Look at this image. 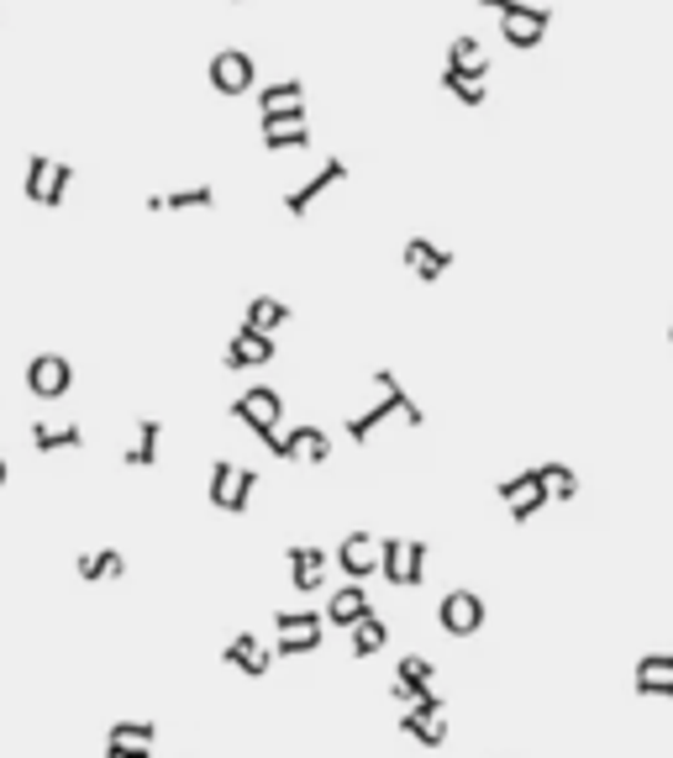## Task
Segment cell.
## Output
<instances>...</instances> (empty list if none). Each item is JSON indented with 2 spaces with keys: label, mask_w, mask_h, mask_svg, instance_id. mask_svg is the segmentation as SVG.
<instances>
[{
  "label": "cell",
  "mask_w": 673,
  "mask_h": 758,
  "mask_svg": "<svg viewBox=\"0 0 673 758\" xmlns=\"http://www.w3.org/2000/svg\"><path fill=\"white\" fill-rule=\"evenodd\" d=\"M274 459H284V463H327L332 459V438L321 432L317 421H295L290 432H279Z\"/></svg>",
  "instance_id": "cell-6"
},
{
  "label": "cell",
  "mask_w": 673,
  "mask_h": 758,
  "mask_svg": "<svg viewBox=\"0 0 673 758\" xmlns=\"http://www.w3.org/2000/svg\"><path fill=\"white\" fill-rule=\"evenodd\" d=\"M379 559H384V542H374L369 532H348V538H342V548H336V563H342V575L358 579V585L374 575Z\"/></svg>",
  "instance_id": "cell-17"
},
{
  "label": "cell",
  "mask_w": 673,
  "mask_h": 758,
  "mask_svg": "<svg viewBox=\"0 0 673 758\" xmlns=\"http://www.w3.org/2000/svg\"><path fill=\"white\" fill-rule=\"evenodd\" d=\"M500 500H505L511 521H526V517H536L542 506H553V500H548V485H542V475H536V463L526 469V475L505 479V485H500Z\"/></svg>",
  "instance_id": "cell-10"
},
{
  "label": "cell",
  "mask_w": 673,
  "mask_h": 758,
  "mask_svg": "<svg viewBox=\"0 0 673 758\" xmlns=\"http://www.w3.org/2000/svg\"><path fill=\"white\" fill-rule=\"evenodd\" d=\"M327 553L321 548H290V579H295L300 596H317L321 585H327Z\"/></svg>",
  "instance_id": "cell-21"
},
{
  "label": "cell",
  "mask_w": 673,
  "mask_h": 758,
  "mask_svg": "<svg viewBox=\"0 0 673 758\" xmlns=\"http://www.w3.org/2000/svg\"><path fill=\"white\" fill-rule=\"evenodd\" d=\"M27 390L38 400H63L74 390V363L63 359V353H38V359L27 363Z\"/></svg>",
  "instance_id": "cell-8"
},
{
  "label": "cell",
  "mask_w": 673,
  "mask_h": 758,
  "mask_svg": "<svg viewBox=\"0 0 673 758\" xmlns=\"http://www.w3.org/2000/svg\"><path fill=\"white\" fill-rule=\"evenodd\" d=\"M348 642H353V659H374L390 642V627H384V617H363L358 627H348Z\"/></svg>",
  "instance_id": "cell-28"
},
{
  "label": "cell",
  "mask_w": 673,
  "mask_h": 758,
  "mask_svg": "<svg viewBox=\"0 0 673 758\" xmlns=\"http://www.w3.org/2000/svg\"><path fill=\"white\" fill-rule=\"evenodd\" d=\"M379 575L390 579L395 590H416L421 579H426V542L384 538V559H379Z\"/></svg>",
  "instance_id": "cell-4"
},
{
  "label": "cell",
  "mask_w": 673,
  "mask_h": 758,
  "mask_svg": "<svg viewBox=\"0 0 673 758\" xmlns=\"http://www.w3.org/2000/svg\"><path fill=\"white\" fill-rule=\"evenodd\" d=\"M153 738H159L153 721H117V727L106 732V748H138V754H153Z\"/></svg>",
  "instance_id": "cell-30"
},
{
  "label": "cell",
  "mask_w": 673,
  "mask_h": 758,
  "mask_svg": "<svg viewBox=\"0 0 673 758\" xmlns=\"http://www.w3.org/2000/svg\"><path fill=\"white\" fill-rule=\"evenodd\" d=\"M232 6H242V0H232Z\"/></svg>",
  "instance_id": "cell-37"
},
{
  "label": "cell",
  "mask_w": 673,
  "mask_h": 758,
  "mask_svg": "<svg viewBox=\"0 0 673 758\" xmlns=\"http://www.w3.org/2000/svg\"><path fill=\"white\" fill-rule=\"evenodd\" d=\"M258 111L263 121H305V84L300 80H279L258 90Z\"/></svg>",
  "instance_id": "cell-15"
},
{
  "label": "cell",
  "mask_w": 673,
  "mask_h": 758,
  "mask_svg": "<svg viewBox=\"0 0 673 758\" xmlns=\"http://www.w3.org/2000/svg\"><path fill=\"white\" fill-rule=\"evenodd\" d=\"M6 475H11V469H6V459H0V485H6Z\"/></svg>",
  "instance_id": "cell-36"
},
{
  "label": "cell",
  "mask_w": 673,
  "mask_h": 758,
  "mask_svg": "<svg viewBox=\"0 0 673 758\" xmlns=\"http://www.w3.org/2000/svg\"><path fill=\"white\" fill-rule=\"evenodd\" d=\"M342 180H348V163H342V159H327L317 174H311V180L300 184V190H290V196H284V211H290V217H305V211H311V206H317V200L327 196L332 184H342Z\"/></svg>",
  "instance_id": "cell-18"
},
{
  "label": "cell",
  "mask_w": 673,
  "mask_h": 758,
  "mask_svg": "<svg viewBox=\"0 0 673 758\" xmlns=\"http://www.w3.org/2000/svg\"><path fill=\"white\" fill-rule=\"evenodd\" d=\"M211 206H217L211 184H190V190H169L163 196V211H211Z\"/></svg>",
  "instance_id": "cell-34"
},
{
  "label": "cell",
  "mask_w": 673,
  "mask_h": 758,
  "mask_svg": "<svg viewBox=\"0 0 673 758\" xmlns=\"http://www.w3.org/2000/svg\"><path fill=\"white\" fill-rule=\"evenodd\" d=\"M442 90L453 100H463V106H484V96H490V84L479 80V74H458L448 63H442Z\"/></svg>",
  "instance_id": "cell-33"
},
{
  "label": "cell",
  "mask_w": 673,
  "mask_h": 758,
  "mask_svg": "<svg viewBox=\"0 0 673 758\" xmlns=\"http://www.w3.org/2000/svg\"><path fill=\"white\" fill-rule=\"evenodd\" d=\"M305 142H311L305 121H263V148L269 153H290V148H305Z\"/></svg>",
  "instance_id": "cell-29"
},
{
  "label": "cell",
  "mask_w": 673,
  "mask_h": 758,
  "mask_svg": "<svg viewBox=\"0 0 673 758\" xmlns=\"http://www.w3.org/2000/svg\"><path fill=\"white\" fill-rule=\"evenodd\" d=\"M269 359H274V338L253 332V327H238V338L227 342V353H221L227 369H258V363H269Z\"/></svg>",
  "instance_id": "cell-19"
},
{
  "label": "cell",
  "mask_w": 673,
  "mask_h": 758,
  "mask_svg": "<svg viewBox=\"0 0 673 758\" xmlns=\"http://www.w3.org/2000/svg\"><path fill=\"white\" fill-rule=\"evenodd\" d=\"M232 417H238L253 438H263V432H274V421H284V396L269 390V385H248V390L232 400Z\"/></svg>",
  "instance_id": "cell-5"
},
{
  "label": "cell",
  "mask_w": 673,
  "mask_h": 758,
  "mask_svg": "<svg viewBox=\"0 0 673 758\" xmlns=\"http://www.w3.org/2000/svg\"><path fill=\"white\" fill-rule=\"evenodd\" d=\"M106 758H153V754H138V748H106Z\"/></svg>",
  "instance_id": "cell-35"
},
{
  "label": "cell",
  "mask_w": 673,
  "mask_h": 758,
  "mask_svg": "<svg viewBox=\"0 0 673 758\" xmlns=\"http://www.w3.org/2000/svg\"><path fill=\"white\" fill-rule=\"evenodd\" d=\"M258 469H242V463H217L211 469V506H221V511H248Z\"/></svg>",
  "instance_id": "cell-7"
},
{
  "label": "cell",
  "mask_w": 673,
  "mask_h": 758,
  "mask_svg": "<svg viewBox=\"0 0 673 758\" xmlns=\"http://www.w3.org/2000/svg\"><path fill=\"white\" fill-rule=\"evenodd\" d=\"M374 385H379V396H384V400H379L374 411H363V417H353V421H348V438H353V442L374 438V427H379V421H390V417H405V421H411V427H421V421H426V411H421L416 400H411V396H405V390H400V379L390 375V369H379V375H374Z\"/></svg>",
  "instance_id": "cell-1"
},
{
  "label": "cell",
  "mask_w": 673,
  "mask_h": 758,
  "mask_svg": "<svg viewBox=\"0 0 673 758\" xmlns=\"http://www.w3.org/2000/svg\"><path fill=\"white\" fill-rule=\"evenodd\" d=\"M432 675H436V664L426 659V654H405V659L395 664L390 696H395L400 706H416L421 696H432Z\"/></svg>",
  "instance_id": "cell-13"
},
{
  "label": "cell",
  "mask_w": 673,
  "mask_h": 758,
  "mask_svg": "<svg viewBox=\"0 0 673 758\" xmlns=\"http://www.w3.org/2000/svg\"><path fill=\"white\" fill-rule=\"evenodd\" d=\"M363 617H374V606H369V590H363L358 579H348L342 590H332V600H327V621H332V627H358Z\"/></svg>",
  "instance_id": "cell-20"
},
{
  "label": "cell",
  "mask_w": 673,
  "mask_h": 758,
  "mask_svg": "<svg viewBox=\"0 0 673 758\" xmlns=\"http://www.w3.org/2000/svg\"><path fill=\"white\" fill-rule=\"evenodd\" d=\"M479 6H490L500 11V38L511 42V48H536V42L548 38V27H553V11L548 6H526V0H479Z\"/></svg>",
  "instance_id": "cell-2"
},
{
  "label": "cell",
  "mask_w": 673,
  "mask_h": 758,
  "mask_svg": "<svg viewBox=\"0 0 673 758\" xmlns=\"http://www.w3.org/2000/svg\"><path fill=\"white\" fill-rule=\"evenodd\" d=\"M32 448H38V453L84 448V427L80 421H32Z\"/></svg>",
  "instance_id": "cell-23"
},
{
  "label": "cell",
  "mask_w": 673,
  "mask_h": 758,
  "mask_svg": "<svg viewBox=\"0 0 673 758\" xmlns=\"http://www.w3.org/2000/svg\"><path fill=\"white\" fill-rule=\"evenodd\" d=\"M159 442H163V421H138V442L127 448V459L132 469H153L159 463Z\"/></svg>",
  "instance_id": "cell-27"
},
{
  "label": "cell",
  "mask_w": 673,
  "mask_h": 758,
  "mask_svg": "<svg viewBox=\"0 0 673 758\" xmlns=\"http://www.w3.org/2000/svg\"><path fill=\"white\" fill-rule=\"evenodd\" d=\"M48 180H53V159H48V153H32L27 169H21V196L32 200V206H48Z\"/></svg>",
  "instance_id": "cell-31"
},
{
  "label": "cell",
  "mask_w": 673,
  "mask_h": 758,
  "mask_svg": "<svg viewBox=\"0 0 673 758\" xmlns=\"http://www.w3.org/2000/svg\"><path fill=\"white\" fill-rule=\"evenodd\" d=\"M636 696H669L673 700V654H647L636 664V679H632Z\"/></svg>",
  "instance_id": "cell-22"
},
{
  "label": "cell",
  "mask_w": 673,
  "mask_h": 758,
  "mask_svg": "<svg viewBox=\"0 0 673 758\" xmlns=\"http://www.w3.org/2000/svg\"><path fill=\"white\" fill-rule=\"evenodd\" d=\"M669 338H673V332H669Z\"/></svg>",
  "instance_id": "cell-38"
},
{
  "label": "cell",
  "mask_w": 673,
  "mask_h": 758,
  "mask_svg": "<svg viewBox=\"0 0 673 758\" xmlns=\"http://www.w3.org/2000/svg\"><path fill=\"white\" fill-rule=\"evenodd\" d=\"M274 654L279 659H295V654H317L321 648V627H327V611H274Z\"/></svg>",
  "instance_id": "cell-3"
},
{
  "label": "cell",
  "mask_w": 673,
  "mask_h": 758,
  "mask_svg": "<svg viewBox=\"0 0 673 758\" xmlns=\"http://www.w3.org/2000/svg\"><path fill=\"white\" fill-rule=\"evenodd\" d=\"M536 475L548 485V500H553V506H569V500L579 496V475L569 463H536Z\"/></svg>",
  "instance_id": "cell-32"
},
{
  "label": "cell",
  "mask_w": 673,
  "mask_h": 758,
  "mask_svg": "<svg viewBox=\"0 0 673 758\" xmlns=\"http://www.w3.org/2000/svg\"><path fill=\"white\" fill-rule=\"evenodd\" d=\"M205 74H211V90H217V96H248V90H253V59H248L242 48H221Z\"/></svg>",
  "instance_id": "cell-11"
},
{
  "label": "cell",
  "mask_w": 673,
  "mask_h": 758,
  "mask_svg": "<svg viewBox=\"0 0 673 758\" xmlns=\"http://www.w3.org/2000/svg\"><path fill=\"white\" fill-rule=\"evenodd\" d=\"M221 659L232 664V669H238V675H248V679H263L269 675V669H274V648H269V642L258 638V632H232V642H227V654H221Z\"/></svg>",
  "instance_id": "cell-12"
},
{
  "label": "cell",
  "mask_w": 673,
  "mask_h": 758,
  "mask_svg": "<svg viewBox=\"0 0 673 758\" xmlns=\"http://www.w3.org/2000/svg\"><path fill=\"white\" fill-rule=\"evenodd\" d=\"M400 732H411V738H421L426 748H442L448 742V717H442V696H421L405 717H400Z\"/></svg>",
  "instance_id": "cell-14"
},
{
  "label": "cell",
  "mask_w": 673,
  "mask_h": 758,
  "mask_svg": "<svg viewBox=\"0 0 673 758\" xmlns=\"http://www.w3.org/2000/svg\"><path fill=\"white\" fill-rule=\"evenodd\" d=\"M400 263H405L416 280L432 285V280H442V275L453 269V253H448V248H436L432 238H405V248H400Z\"/></svg>",
  "instance_id": "cell-16"
},
{
  "label": "cell",
  "mask_w": 673,
  "mask_h": 758,
  "mask_svg": "<svg viewBox=\"0 0 673 758\" xmlns=\"http://www.w3.org/2000/svg\"><path fill=\"white\" fill-rule=\"evenodd\" d=\"M436 621H442V632H453V638H474L479 627H484V596H479V590H448L442 606H436Z\"/></svg>",
  "instance_id": "cell-9"
},
{
  "label": "cell",
  "mask_w": 673,
  "mask_h": 758,
  "mask_svg": "<svg viewBox=\"0 0 673 758\" xmlns=\"http://www.w3.org/2000/svg\"><path fill=\"white\" fill-rule=\"evenodd\" d=\"M284 321H290V306H284V300L253 296V300H248V317H242V327H253V332H269V338H274Z\"/></svg>",
  "instance_id": "cell-26"
},
{
  "label": "cell",
  "mask_w": 673,
  "mask_h": 758,
  "mask_svg": "<svg viewBox=\"0 0 673 758\" xmlns=\"http://www.w3.org/2000/svg\"><path fill=\"white\" fill-rule=\"evenodd\" d=\"M448 69L490 80V53H484V42H479V38H453V42H448Z\"/></svg>",
  "instance_id": "cell-25"
},
{
  "label": "cell",
  "mask_w": 673,
  "mask_h": 758,
  "mask_svg": "<svg viewBox=\"0 0 673 758\" xmlns=\"http://www.w3.org/2000/svg\"><path fill=\"white\" fill-rule=\"evenodd\" d=\"M121 575H127V553L121 548H90V553H80L84 585H106V579H121Z\"/></svg>",
  "instance_id": "cell-24"
}]
</instances>
